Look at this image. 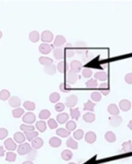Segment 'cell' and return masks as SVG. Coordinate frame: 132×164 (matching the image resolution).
Listing matches in <instances>:
<instances>
[{
  "instance_id": "30bf717a",
  "label": "cell",
  "mask_w": 132,
  "mask_h": 164,
  "mask_svg": "<svg viewBox=\"0 0 132 164\" xmlns=\"http://www.w3.org/2000/svg\"><path fill=\"white\" fill-rule=\"evenodd\" d=\"M4 147H5L6 149H7V150L14 151L16 149L17 145L11 138H9L4 141Z\"/></svg>"
},
{
  "instance_id": "83f0119b",
  "label": "cell",
  "mask_w": 132,
  "mask_h": 164,
  "mask_svg": "<svg viewBox=\"0 0 132 164\" xmlns=\"http://www.w3.org/2000/svg\"><path fill=\"white\" fill-rule=\"evenodd\" d=\"M105 139L109 143H113L116 141V136L112 131H107L105 133Z\"/></svg>"
},
{
  "instance_id": "11a10c76",
  "label": "cell",
  "mask_w": 132,
  "mask_h": 164,
  "mask_svg": "<svg viewBox=\"0 0 132 164\" xmlns=\"http://www.w3.org/2000/svg\"><path fill=\"white\" fill-rule=\"evenodd\" d=\"M8 135V131L5 128H0V140H3Z\"/></svg>"
},
{
  "instance_id": "836d02e7",
  "label": "cell",
  "mask_w": 132,
  "mask_h": 164,
  "mask_svg": "<svg viewBox=\"0 0 132 164\" xmlns=\"http://www.w3.org/2000/svg\"><path fill=\"white\" fill-rule=\"evenodd\" d=\"M35 126H36L37 129L41 133L45 132L46 130V127H47V126H46V123L44 121H43V120H40V121L37 122L36 125Z\"/></svg>"
},
{
  "instance_id": "7402d4cb",
  "label": "cell",
  "mask_w": 132,
  "mask_h": 164,
  "mask_svg": "<svg viewBox=\"0 0 132 164\" xmlns=\"http://www.w3.org/2000/svg\"><path fill=\"white\" fill-rule=\"evenodd\" d=\"M49 144L54 148H57L59 147H60V145L62 144V141L60 138L58 137H52V138L49 139Z\"/></svg>"
},
{
  "instance_id": "8d00e7d4",
  "label": "cell",
  "mask_w": 132,
  "mask_h": 164,
  "mask_svg": "<svg viewBox=\"0 0 132 164\" xmlns=\"http://www.w3.org/2000/svg\"><path fill=\"white\" fill-rule=\"evenodd\" d=\"M26 138L29 141H32L37 138L38 136V131H31V132H24Z\"/></svg>"
},
{
  "instance_id": "d590c367",
  "label": "cell",
  "mask_w": 132,
  "mask_h": 164,
  "mask_svg": "<svg viewBox=\"0 0 132 164\" xmlns=\"http://www.w3.org/2000/svg\"><path fill=\"white\" fill-rule=\"evenodd\" d=\"M70 114L72 119L75 120H78L79 117H80V112H79V108H75V109H70Z\"/></svg>"
},
{
  "instance_id": "5b68a950",
  "label": "cell",
  "mask_w": 132,
  "mask_h": 164,
  "mask_svg": "<svg viewBox=\"0 0 132 164\" xmlns=\"http://www.w3.org/2000/svg\"><path fill=\"white\" fill-rule=\"evenodd\" d=\"M77 103H78V98L75 95H70L66 100V105L71 109L77 105Z\"/></svg>"
},
{
  "instance_id": "5bb4252c",
  "label": "cell",
  "mask_w": 132,
  "mask_h": 164,
  "mask_svg": "<svg viewBox=\"0 0 132 164\" xmlns=\"http://www.w3.org/2000/svg\"><path fill=\"white\" fill-rule=\"evenodd\" d=\"M66 39L64 36L59 35L56 36L55 39L54 40V45L56 47H61L66 43Z\"/></svg>"
},
{
  "instance_id": "6da1fadb",
  "label": "cell",
  "mask_w": 132,
  "mask_h": 164,
  "mask_svg": "<svg viewBox=\"0 0 132 164\" xmlns=\"http://www.w3.org/2000/svg\"><path fill=\"white\" fill-rule=\"evenodd\" d=\"M31 149H32V147L29 143H23L18 146L17 151L20 155H25L29 152Z\"/></svg>"
},
{
  "instance_id": "ffe728a7",
  "label": "cell",
  "mask_w": 132,
  "mask_h": 164,
  "mask_svg": "<svg viewBox=\"0 0 132 164\" xmlns=\"http://www.w3.org/2000/svg\"><path fill=\"white\" fill-rule=\"evenodd\" d=\"M65 52H66V56L68 57H71L75 54V51L74 49V47L71 43H67L65 46Z\"/></svg>"
},
{
  "instance_id": "db71d44e",
  "label": "cell",
  "mask_w": 132,
  "mask_h": 164,
  "mask_svg": "<svg viewBox=\"0 0 132 164\" xmlns=\"http://www.w3.org/2000/svg\"><path fill=\"white\" fill-rule=\"evenodd\" d=\"M48 125H49V127L50 128V129H55L57 128V126H58V123L56 122L55 120H54V119L51 118L49 119V120H48Z\"/></svg>"
},
{
  "instance_id": "60d3db41",
  "label": "cell",
  "mask_w": 132,
  "mask_h": 164,
  "mask_svg": "<svg viewBox=\"0 0 132 164\" xmlns=\"http://www.w3.org/2000/svg\"><path fill=\"white\" fill-rule=\"evenodd\" d=\"M60 90L62 93H68L71 92V87L68 84H66V83H61V84H60Z\"/></svg>"
},
{
  "instance_id": "d4e9b609",
  "label": "cell",
  "mask_w": 132,
  "mask_h": 164,
  "mask_svg": "<svg viewBox=\"0 0 132 164\" xmlns=\"http://www.w3.org/2000/svg\"><path fill=\"white\" fill-rule=\"evenodd\" d=\"M43 71L44 73H46V74L48 75H54L56 73V66L54 65V64H52V65H47V66H44L43 68Z\"/></svg>"
},
{
  "instance_id": "f6af8a7d",
  "label": "cell",
  "mask_w": 132,
  "mask_h": 164,
  "mask_svg": "<svg viewBox=\"0 0 132 164\" xmlns=\"http://www.w3.org/2000/svg\"><path fill=\"white\" fill-rule=\"evenodd\" d=\"M20 129L24 132H31V131H35V127L32 125L23 124L20 126Z\"/></svg>"
},
{
  "instance_id": "d6a6232c",
  "label": "cell",
  "mask_w": 132,
  "mask_h": 164,
  "mask_svg": "<svg viewBox=\"0 0 132 164\" xmlns=\"http://www.w3.org/2000/svg\"><path fill=\"white\" fill-rule=\"evenodd\" d=\"M37 155H38V153H37L36 149L32 148L29 152L26 155V158L28 159V160H30V161H33L35 160Z\"/></svg>"
},
{
  "instance_id": "9a60e30c",
  "label": "cell",
  "mask_w": 132,
  "mask_h": 164,
  "mask_svg": "<svg viewBox=\"0 0 132 164\" xmlns=\"http://www.w3.org/2000/svg\"><path fill=\"white\" fill-rule=\"evenodd\" d=\"M96 134L93 131H89L85 134V139L88 144H93L96 141Z\"/></svg>"
},
{
  "instance_id": "9c48e42d",
  "label": "cell",
  "mask_w": 132,
  "mask_h": 164,
  "mask_svg": "<svg viewBox=\"0 0 132 164\" xmlns=\"http://www.w3.org/2000/svg\"><path fill=\"white\" fill-rule=\"evenodd\" d=\"M119 107L120 109V110H122L123 112H128L131 107V104L130 102V101L127 99H123L122 101H120L119 103Z\"/></svg>"
},
{
  "instance_id": "cb8c5ba5",
  "label": "cell",
  "mask_w": 132,
  "mask_h": 164,
  "mask_svg": "<svg viewBox=\"0 0 132 164\" xmlns=\"http://www.w3.org/2000/svg\"><path fill=\"white\" fill-rule=\"evenodd\" d=\"M68 119H69V115L66 113V112L59 114L57 116V120L60 124H64V123H66L68 121Z\"/></svg>"
},
{
  "instance_id": "f5cc1de1",
  "label": "cell",
  "mask_w": 132,
  "mask_h": 164,
  "mask_svg": "<svg viewBox=\"0 0 132 164\" xmlns=\"http://www.w3.org/2000/svg\"><path fill=\"white\" fill-rule=\"evenodd\" d=\"M93 57H94V55H93V53H90L88 50H87L86 51H85V52L83 53V60L85 61V62L90 60Z\"/></svg>"
},
{
  "instance_id": "7dc6e473",
  "label": "cell",
  "mask_w": 132,
  "mask_h": 164,
  "mask_svg": "<svg viewBox=\"0 0 132 164\" xmlns=\"http://www.w3.org/2000/svg\"><path fill=\"white\" fill-rule=\"evenodd\" d=\"M66 127L67 130L69 131V132H71V131H74L76 129V128H77V123L74 121H73V120H71V121H68L66 123Z\"/></svg>"
},
{
  "instance_id": "f907efd6",
  "label": "cell",
  "mask_w": 132,
  "mask_h": 164,
  "mask_svg": "<svg viewBox=\"0 0 132 164\" xmlns=\"http://www.w3.org/2000/svg\"><path fill=\"white\" fill-rule=\"evenodd\" d=\"M84 135H85V133H84L83 130H81V129L77 130H76L75 132L74 133V138H76L77 140L82 139V138L84 137Z\"/></svg>"
},
{
  "instance_id": "ab89813d",
  "label": "cell",
  "mask_w": 132,
  "mask_h": 164,
  "mask_svg": "<svg viewBox=\"0 0 132 164\" xmlns=\"http://www.w3.org/2000/svg\"><path fill=\"white\" fill-rule=\"evenodd\" d=\"M96 104L92 102L90 100L88 101L86 104H84V111H90V112H94V108Z\"/></svg>"
},
{
  "instance_id": "680465c9",
  "label": "cell",
  "mask_w": 132,
  "mask_h": 164,
  "mask_svg": "<svg viewBox=\"0 0 132 164\" xmlns=\"http://www.w3.org/2000/svg\"><path fill=\"white\" fill-rule=\"evenodd\" d=\"M4 152H5V149H4L2 146L0 145V157H2L4 155Z\"/></svg>"
},
{
  "instance_id": "be15d7a7",
  "label": "cell",
  "mask_w": 132,
  "mask_h": 164,
  "mask_svg": "<svg viewBox=\"0 0 132 164\" xmlns=\"http://www.w3.org/2000/svg\"><path fill=\"white\" fill-rule=\"evenodd\" d=\"M68 164H77V163H74V162H71V163H68Z\"/></svg>"
},
{
  "instance_id": "4dcf8cb0",
  "label": "cell",
  "mask_w": 132,
  "mask_h": 164,
  "mask_svg": "<svg viewBox=\"0 0 132 164\" xmlns=\"http://www.w3.org/2000/svg\"><path fill=\"white\" fill-rule=\"evenodd\" d=\"M53 62H54V60L52 59L47 57H40L39 58V62L41 65H44V66L52 65V64H53Z\"/></svg>"
},
{
  "instance_id": "6f0895ef",
  "label": "cell",
  "mask_w": 132,
  "mask_h": 164,
  "mask_svg": "<svg viewBox=\"0 0 132 164\" xmlns=\"http://www.w3.org/2000/svg\"><path fill=\"white\" fill-rule=\"evenodd\" d=\"M125 81L127 84H132V73H127L125 76Z\"/></svg>"
},
{
  "instance_id": "816d5d0a",
  "label": "cell",
  "mask_w": 132,
  "mask_h": 164,
  "mask_svg": "<svg viewBox=\"0 0 132 164\" xmlns=\"http://www.w3.org/2000/svg\"><path fill=\"white\" fill-rule=\"evenodd\" d=\"M82 75H83V76L85 78L88 79V78H90L92 76L93 70H92V69H90V68H85V69L82 70Z\"/></svg>"
},
{
  "instance_id": "277c9868",
  "label": "cell",
  "mask_w": 132,
  "mask_h": 164,
  "mask_svg": "<svg viewBox=\"0 0 132 164\" xmlns=\"http://www.w3.org/2000/svg\"><path fill=\"white\" fill-rule=\"evenodd\" d=\"M22 120L24 123L31 125L35 122L36 120V117H35V114H33L32 112H27L22 117Z\"/></svg>"
},
{
  "instance_id": "4fadbf2b",
  "label": "cell",
  "mask_w": 132,
  "mask_h": 164,
  "mask_svg": "<svg viewBox=\"0 0 132 164\" xmlns=\"http://www.w3.org/2000/svg\"><path fill=\"white\" fill-rule=\"evenodd\" d=\"M9 104L13 108H18L21 104V101L18 97L13 96L9 99Z\"/></svg>"
},
{
  "instance_id": "9f6ffc18",
  "label": "cell",
  "mask_w": 132,
  "mask_h": 164,
  "mask_svg": "<svg viewBox=\"0 0 132 164\" xmlns=\"http://www.w3.org/2000/svg\"><path fill=\"white\" fill-rule=\"evenodd\" d=\"M54 109H55V110L57 111V112H63V111H64L65 105L63 103H58V104H56L55 106H54Z\"/></svg>"
},
{
  "instance_id": "d6986e66",
  "label": "cell",
  "mask_w": 132,
  "mask_h": 164,
  "mask_svg": "<svg viewBox=\"0 0 132 164\" xmlns=\"http://www.w3.org/2000/svg\"><path fill=\"white\" fill-rule=\"evenodd\" d=\"M69 68V65L67 63L66 61H61L58 63L57 67V69L60 73H66L68 70Z\"/></svg>"
},
{
  "instance_id": "94428289",
  "label": "cell",
  "mask_w": 132,
  "mask_h": 164,
  "mask_svg": "<svg viewBox=\"0 0 132 164\" xmlns=\"http://www.w3.org/2000/svg\"><path fill=\"white\" fill-rule=\"evenodd\" d=\"M22 164H34L32 163V161H30V160H26V161L23 162Z\"/></svg>"
},
{
  "instance_id": "bcb514c9",
  "label": "cell",
  "mask_w": 132,
  "mask_h": 164,
  "mask_svg": "<svg viewBox=\"0 0 132 164\" xmlns=\"http://www.w3.org/2000/svg\"><path fill=\"white\" fill-rule=\"evenodd\" d=\"M60 99V94L57 93H52L49 96V101L52 104H56L57 102H58Z\"/></svg>"
},
{
  "instance_id": "3957f363",
  "label": "cell",
  "mask_w": 132,
  "mask_h": 164,
  "mask_svg": "<svg viewBox=\"0 0 132 164\" xmlns=\"http://www.w3.org/2000/svg\"><path fill=\"white\" fill-rule=\"evenodd\" d=\"M54 38V35L52 32L49 30H45L41 34V41L44 43H51Z\"/></svg>"
},
{
  "instance_id": "91938a15",
  "label": "cell",
  "mask_w": 132,
  "mask_h": 164,
  "mask_svg": "<svg viewBox=\"0 0 132 164\" xmlns=\"http://www.w3.org/2000/svg\"><path fill=\"white\" fill-rule=\"evenodd\" d=\"M128 127L129 128L130 130H132V120H130L129 123L128 124Z\"/></svg>"
},
{
  "instance_id": "ee69618b",
  "label": "cell",
  "mask_w": 132,
  "mask_h": 164,
  "mask_svg": "<svg viewBox=\"0 0 132 164\" xmlns=\"http://www.w3.org/2000/svg\"><path fill=\"white\" fill-rule=\"evenodd\" d=\"M51 116V113L47 109H43L39 114V118L40 120H47Z\"/></svg>"
},
{
  "instance_id": "681fc988",
  "label": "cell",
  "mask_w": 132,
  "mask_h": 164,
  "mask_svg": "<svg viewBox=\"0 0 132 164\" xmlns=\"http://www.w3.org/2000/svg\"><path fill=\"white\" fill-rule=\"evenodd\" d=\"M16 154L14 152H9L7 153V155H6V158L5 160H7V161L9 162H14L15 161V160H16Z\"/></svg>"
},
{
  "instance_id": "6125c7cd",
  "label": "cell",
  "mask_w": 132,
  "mask_h": 164,
  "mask_svg": "<svg viewBox=\"0 0 132 164\" xmlns=\"http://www.w3.org/2000/svg\"><path fill=\"white\" fill-rule=\"evenodd\" d=\"M1 37H2V32H1V31L0 30V39L1 38Z\"/></svg>"
},
{
  "instance_id": "4316f807",
  "label": "cell",
  "mask_w": 132,
  "mask_h": 164,
  "mask_svg": "<svg viewBox=\"0 0 132 164\" xmlns=\"http://www.w3.org/2000/svg\"><path fill=\"white\" fill-rule=\"evenodd\" d=\"M29 38L32 43H37L40 39L39 32H38V31H35V30L32 31V32H31L30 33H29Z\"/></svg>"
},
{
  "instance_id": "8992f818",
  "label": "cell",
  "mask_w": 132,
  "mask_h": 164,
  "mask_svg": "<svg viewBox=\"0 0 132 164\" xmlns=\"http://www.w3.org/2000/svg\"><path fill=\"white\" fill-rule=\"evenodd\" d=\"M87 48H88V44L83 41H77L75 43L76 51L78 54H83L85 51H87Z\"/></svg>"
},
{
  "instance_id": "7bdbcfd3",
  "label": "cell",
  "mask_w": 132,
  "mask_h": 164,
  "mask_svg": "<svg viewBox=\"0 0 132 164\" xmlns=\"http://www.w3.org/2000/svg\"><path fill=\"white\" fill-rule=\"evenodd\" d=\"M23 106L28 111H34L35 109V104L32 101H25L23 104Z\"/></svg>"
},
{
  "instance_id": "c3c4849f",
  "label": "cell",
  "mask_w": 132,
  "mask_h": 164,
  "mask_svg": "<svg viewBox=\"0 0 132 164\" xmlns=\"http://www.w3.org/2000/svg\"><path fill=\"white\" fill-rule=\"evenodd\" d=\"M101 94L99 92L95 91L91 94V99L93 100L95 102H99V101L101 100Z\"/></svg>"
},
{
  "instance_id": "8fae6325",
  "label": "cell",
  "mask_w": 132,
  "mask_h": 164,
  "mask_svg": "<svg viewBox=\"0 0 132 164\" xmlns=\"http://www.w3.org/2000/svg\"><path fill=\"white\" fill-rule=\"evenodd\" d=\"M65 51L63 48H56L53 51V55L56 59H62L64 58Z\"/></svg>"
},
{
  "instance_id": "1f68e13d",
  "label": "cell",
  "mask_w": 132,
  "mask_h": 164,
  "mask_svg": "<svg viewBox=\"0 0 132 164\" xmlns=\"http://www.w3.org/2000/svg\"><path fill=\"white\" fill-rule=\"evenodd\" d=\"M122 150L124 152H129L132 151V143L131 141H125L124 143H123L122 144Z\"/></svg>"
},
{
  "instance_id": "7c38bea8",
  "label": "cell",
  "mask_w": 132,
  "mask_h": 164,
  "mask_svg": "<svg viewBox=\"0 0 132 164\" xmlns=\"http://www.w3.org/2000/svg\"><path fill=\"white\" fill-rule=\"evenodd\" d=\"M52 46L49 44V43H41L39 46V51L41 54H49V53L52 51Z\"/></svg>"
},
{
  "instance_id": "ac0fdd59",
  "label": "cell",
  "mask_w": 132,
  "mask_h": 164,
  "mask_svg": "<svg viewBox=\"0 0 132 164\" xmlns=\"http://www.w3.org/2000/svg\"><path fill=\"white\" fill-rule=\"evenodd\" d=\"M95 79L101 81V82H105L108 79V76H107L106 72L105 71H98L96 72L94 75Z\"/></svg>"
},
{
  "instance_id": "603a6c76",
  "label": "cell",
  "mask_w": 132,
  "mask_h": 164,
  "mask_svg": "<svg viewBox=\"0 0 132 164\" xmlns=\"http://www.w3.org/2000/svg\"><path fill=\"white\" fill-rule=\"evenodd\" d=\"M43 145V141L41 138L37 137L35 139L32 141V148L35 149H38L41 148V147Z\"/></svg>"
},
{
  "instance_id": "f35d334b",
  "label": "cell",
  "mask_w": 132,
  "mask_h": 164,
  "mask_svg": "<svg viewBox=\"0 0 132 164\" xmlns=\"http://www.w3.org/2000/svg\"><path fill=\"white\" fill-rule=\"evenodd\" d=\"M24 113V109H21V108H16V109H13L12 111V114H13V116L15 118H20Z\"/></svg>"
},
{
  "instance_id": "f546056e",
  "label": "cell",
  "mask_w": 132,
  "mask_h": 164,
  "mask_svg": "<svg viewBox=\"0 0 132 164\" xmlns=\"http://www.w3.org/2000/svg\"><path fill=\"white\" fill-rule=\"evenodd\" d=\"M66 145L68 147L73 149H77L78 148V143L73 138H69L66 141Z\"/></svg>"
},
{
  "instance_id": "44dd1931",
  "label": "cell",
  "mask_w": 132,
  "mask_h": 164,
  "mask_svg": "<svg viewBox=\"0 0 132 164\" xmlns=\"http://www.w3.org/2000/svg\"><path fill=\"white\" fill-rule=\"evenodd\" d=\"M99 90H100L101 93L103 94L105 96H106L110 93L109 86V84L107 83H102L99 86Z\"/></svg>"
},
{
  "instance_id": "52a82bcc",
  "label": "cell",
  "mask_w": 132,
  "mask_h": 164,
  "mask_svg": "<svg viewBox=\"0 0 132 164\" xmlns=\"http://www.w3.org/2000/svg\"><path fill=\"white\" fill-rule=\"evenodd\" d=\"M109 120L110 125L112 126H113V127H118L119 125H120L121 123L123 122L122 117L119 116V115L110 117L109 118Z\"/></svg>"
},
{
  "instance_id": "b9f144b4",
  "label": "cell",
  "mask_w": 132,
  "mask_h": 164,
  "mask_svg": "<svg viewBox=\"0 0 132 164\" xmlns=\"http://www.w3.org/2000/svg\"><path fill=\"white\" fill-rule=\"evenodd\" d=\"M10 96V93L7 90H2L0 91V100L4 101L9 99Z\"/></svg>"
},
{
  "instance_id": "484cf974",
  "label": "cell",
  "mask_w": 132,
  "mask_h": 164,
  "mask_svg": "<svg viewBox=\"0 0 132 164\" xmlns=\"http://www.w3.org/2000/svg\"><path fill=\"white\" fill-rule=\"evenodd\" d=\"M83 120L84 121H85L86 122L91 123L93 122H94L95 120H96V115H95V114H93V112H88V113L84 114Z\"/></svg>"
},
{
  "instance_id": "2e32d148",
  "label": "cell",
  "mask_w": 132,
  "mask_h": 164,
  "mask_svg": "<svg viewBox=\"0 0 132 164\" xmlns=\"http://www.w3.org/2000/svg\"><path fill=\"white\" fill-rule=\"evenodd\" d=\"M13 137H14V140H15L17 143L20 144L24 143V141H25L26 140L25 135H24V133H22L21 132L15 133H14Z\"/></svg>"
},
{
  "instance_id": "ba28073f",
  "label": "cell",
  "mask_w": 132,
  "mask_h": 164,
  "mask_svg": "<svg viewBox=\"0 0 132 164\" xmlns=\"http://www.w3.org/2000/svg\"><path fill=\"white\" fill-rule=\"evenodd\" d=\"M70 68L71 70L75 72V73H79L82 69V64L78 60H73L71 61L70 64Z\"/></svg>"
},
{
  "instance_id": "e0dca14e",
  "label": "cell",
  "mask_w": 132,
  "mask_h": 164,
  "mask_svg": "<svg viewBox=\"0 0 132 164\" xmlns=\"http://www.w3.org/2000/svg\"><path fill=\"white\" fill-rule=\"evenodd\" d=\"M107 111H108L109 113L110 114H112V116H116V115H118L120 113V111L118 107H117V105L114 104H109L107 108Z\"/></svg>"
},
{
  "instance_id": "7a4b0ae2",
  "label": "cell",
  "mask_w": 132,
  "mask_h": 164,
  "mask_svg": "<svg viewBox=\"0 0 132 164\" xmlns=\"http://www.w3.org/2000/svg\"><path fill=\"white\" fill-rule=\"evenodd\" d=\"M77 79H78V76L77 73L72 70H69L66 76V82L68 84H75L76 82H77Z\"/></svg>"
},
{
  "instance_id": "74e56055",
  "label": "cell",
  "mask_w": 132,
  "mask_h": 164,
  "mask_svg": "<svg viewBox=\"0 0 132 164\" xmlns=\"http://www.w3.org/2000/svg\"><path fill=\"white\" fill-rule=\"evenodd\" d=\"M85 85H86L87 88L88 89H95L98 87V82L96 79H91L86 82Z\"/></svg>"
},
{
  "instance_id": "f1b7e54d",
  "label": "cell",
  "mask_w": 132,
  "mask_h": 164,
  "mask_svg": "<svg viewBox=\"0 0 132 164\" xmlns=\"http://www.w3.org/2000/svg\"><path fill=\"white\" fill-rule=\"evenodd\" d=\"M61 157L64 160L68 161L73 157V152L71 150H69V149H65V150L62 152Z\"/></svg>"
},
{
  "instance_id": "e575fe53",
  "label": "cell",
  "mask_w": 132,
  "mask_h": 164,
  "mask_svg": "<svg viewBox=\"0 0 132 164\" xmlns=\"http://www.w3.org/2000/svg\"><path fill=\"white\" fill-rule=\"evenodd\" d=\"M57 135L62 137V138H66L68 136L71 135V132L68 131L66 129L59 128L57 130Z\"/></svg>"
}]
</instances>
